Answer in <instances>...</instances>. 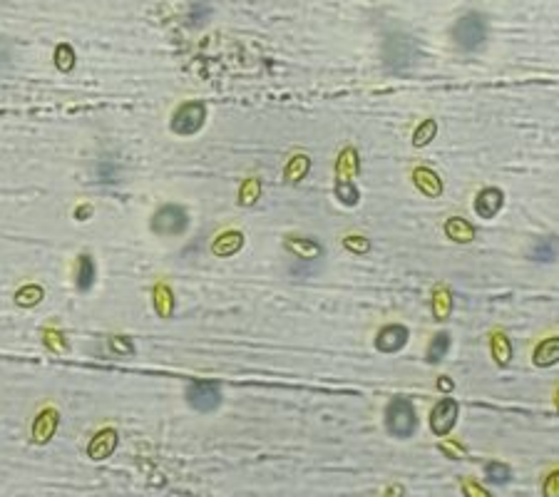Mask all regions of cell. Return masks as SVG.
Instances as JSON below:
<instances>
[{
  "mask_svg": "<svg viewBox=\"0 0 559 497\" xmlns=\"http://www.w3.org/2000/svg\"><path fill=\"white\" fill-rule=\"evenodd\" d=\"M420 48L410 35L405 33H393L388 35L386 45H383V60L391 70H410L418 62Z\"/></svg>",
  "mask_w": 559,
  "mask_h": 497,
  "instance_id": "obj_1",
  "label": "cell"
},
{
  "mask_svg": "<svg viewBox=\"0 0 559 497\" xmlns=\"http://www.w3.org/2000/svg\"><path fill=\"white\" fill-rule=\"evenodd\" d=\"M453 38L460 45V50L465 52H475L485 45L487 38V22L480 13H467L465 17H460L453 28Z\"/></svg>",
  "mask_w": 559,
  "mask_h": 497,
  "instance_id": "obj_2",
  "label": "cell"
},
{
  "mask_svg": "<svg viewBox=\"0 0 559 497\" xmlns=\"http://www.w3.org/2000/svg\"><path fill=\"white\" fill-rule=\"evenodd\" d=\"M386 428L395 438H410L418 428V415H415L413 403L405 398H395L386 410Z\"/></svg>",
  "mask_w": 559,
  "mask_h": 497,
  "instance_id": "obj_3",
  "label": "cell"
},
{
  "mask_svg": "<svg viewBox=\"0 0 559 497\" xmlns=\"http://www.w3.org/2000/svg\"><path fill=\"white\" fill-rule=\"evenodd\" d=\"M356 167H358L356 150L348 147L341 154V159H338V164H335V196H338L346 207H356L358 204V189L351 182L353 172H358Z\"/></svg>",
  "mask_w": 559,
  "mask_h": 497,
  "instance_id": "obj_4",
  "label": "cell"
},
{
  "mask_svg": "<svg viewBox=\"0 0 559 497\" xmlns=\"http://www.w3.org/2000/svg\"><path fill=\"white\" fill-rule=\"evenodd\" d=\"M187 403L194 410L209 413V410L219 408V403H222V386L214 380H194L187 386Z\"/></svg>",
  "mask_w": 559,
  "mask_h": 497,
  "instance_id": "obj_5",
  "label": "cell"
},
{
  "mask_svg": "<svg viewBox=\"0 0 559 497\" xmlns=\"http://www.w3.org/2000/svg\"><path fill=\"white\" fill-rule=\"evenodd\" d=\"M187 226H189V217H187V212L182 207H162L152 217V229L157 234L177 236L184 234Z\"/></svg>",
  "mask_w": 559,
  "mask_h": 497,
  "instance_id": "obj_6",
  "label": "cell"
},
{
  "mask_svg": "<svg viewBox=\"0 0 559 497\" xmlns=\"http://www.w3.org/2000/svg\"><path fill=\"white\" fill-rule=\"evenodd\" d=\"M204 122V107L199 102H187L184 107H179L172 117V129L177 134H194Z\"/></svg>",
  "mask_w": 559,
  "mask_h": 497,
  "instance_id": "obj_7",
  "label": "cell"
},
{
  "mask_svg": "<svg viewBox=\"0 0 559 497\" xmlns=\"http://www.w3.org/2000/svg\"><path fill=\"white\" fill-rule=\"evenodd\" d=\"M455 420H458V403L455 401H442L435 405L430 415V428L437 435H445V433L453 431Z\"/></svg>",
  "mask_w": 559,
  "mask_h": 497,
  "instance_id": "obj_8",
  "label": "cell"
},
{
  "mask_svg": "<svg viewBox=\"0 0 559 497\" xmlns=\"http://www.w3.org/2000/svg\"><path fill=\"white\" fill-rule=\"evenodd\" d=\"M408 343V329L400 324H393V326H386V329L380 331L378 336H375V348L383 353H395L400 351L402 346Z\"/></svg>",
  "mask_w": 559,
  "mask_h": 497,
  "instance_id": "obj_9",
  "label": "cell"
},
{
  "mask_svg": "<svg viewBox=\"0 0 559 497\" xmlns=\"http://www.w3.org/2000/svg\"><path fill=\"white\" fill-rule=\"evenodd\" d=\"M502 207V192L490 187V189H482L475 199V212L480 214L482 219H492Z\"/></svg>",
  "mask_w": 559,
  "mask_h": 497,
  "instance_id": "obj_10",
  "label": "cell"
},
{
  "mask_svg": "<svg viewBox=\"0 0 559 497\" xmlns=\"http://www.w3.org/2000/svg\"><path fill=\"white\" fill-rule=\"evenodd\" d=\"M532 361H535V366H539V368H547V366L557 363L559 361V338H547V341L539 343L535 356H532Z\"/></svg>",
  "mask_w": 559,
  "mask_h": 497,
  "instance_id": "obj_11",
  "label": "cell"
},
{
  "mask_svg": "<svg viewBox=\"0 0 559 497\" xmlns=\"http://www.w3.org/2000/svg\"><path fill=\"white\" fill-rule=\"evenodd\" d=\"M413 182L425 192L428 196H437L442 192V182L437 179L435 172H430L428 167H418L413 174Z\"/></svg>",
  "mask_w": 559,
  "mask_h": 497,
  "instance_id": "obj_12",
  "label": "cell"
},
{
  "mask_svg": "<svg viewBox=\"0 0 559 497\" xmlns=\"http://www.w3.org/2000/svg\"><path fill=\"white\" fill-rule=\"evenodd\" d=\"M445 234L450 236L453 241H458V244H465V241L475 239V229H472V224H467L465 219H447Z\"/></svg>",
  "mask_w": 559,
  "mask_h": 497,
  "instance_id": "obj_13",
  "label": "cell"
},
{
  "mask_svg": "<svg viewBox=\"0 0 559 497\" xmlns=\"http://www.w3.org/2000/svg\"><path fill=\"white\" fill-rule=\"evenodd\" d=\"M559 254V244L552 239H544V241H537L535 246L530 249V259L532 261H542V264H549L554 261Z\"/></svg>",
  "mask_w": 559,
  "mask_h": 497,
  "instance_id": "obj_14",
  "label": "cell"
},
{
  "mask_svg": "<svg viewBox=\"0 0 559 497\" xmlns=\"http://www.w3.org/2000/svg\"><path fill=\"white\" fill-rule=\"evenodd\" d=\"M92 284H95V264H92L89 257H82L80 259V268H78V289L87 291Z\"/></svg>",
  "mask_w": 559,
  "mask_h": 497,
  "instance_id": "obj_15",
  "label": "cell"
},
{
  "mask_svg": "<svg viewBox=\"0 0 559 497\" xmlns=\"http://www.w3.org/2000/svg\"><path fill=\"white\" fill-rule=\"evenodd\" d=\"M447 348H450V336L442 331V333H437L435 338L430 341V348H428V361H430V363L442 361V356L447 353Z\"/></svg>",
  "mask_w": 559,
  "mask_h": 497,
  "instance_id": "obj_16",
  "label": "cell"
},
{
  "mask_svg": "<svg viewBox=\"0 0 559 497\" xmlns=\"http://www.w3.org/2000/svg\"><path fill=\"white\" fill-rule=\"evenodd\" d=\"M492 356H495V361H498L500 366H507L509 358H512V348H509V341L502 333H498L492 338Z\"/></svg>",
  "mask_w": 559,
  "mask_h": 497,
  "instance_id": "obj_17",
  "label": "cell"
},
{
  "mask_svg": "<svg viewBox=\"0 0 559 497\" xmlns=\"http://www.w3.org/2000/svg\"><path fill=\"white\" fill-rule=\"evenodd\" d=\"M485 475H487V480H490L492 485H504V482H509L512 473H509L507 465L490 463V465H487V468H485Z\"/></svg>",
  "mask_w": 559,
  "mask_h": 497,
  "instance_id": "obj_18",
  "label": "cell"
},
{
  "mask_svg": "<svg viewBox=\"0 0 559 497\" xmlns=\"http://www.w3.org/2000/svg\"><path fill=\"white\" fill-rule=\"evenodd\" d=\"M435 129H437V124L433 122V120H425L423 124L418 127V132H415V137H413V145L415 147H423V145H428V142L435 137Z\"/></svg>",
  "mask_w": 559,
  "mask_h": 497,
  "instance_id": "obj_19",
  "label": "cell"
},
{
  "mask_svg": "<svg viewBox=\"0 0 559 497\" xmlns=\"http://www.w3.org/2000/svg\"><path fill=\"white\" fill-rule=\"evenodd\" d=\"M433 303H435V316H437V319H447V313H450V294H447L445 286H440V289L435 291V298H433Z\"/></svg>",
  "mask_w": 559,
  "mask_h": 497,
  "instance_id": "obj_20",
  "label": "cell"
},
{
  "mask_svg": "<svg viewBox=\"0 0 559 497\" xmlns=\"http://www.w3.org/2000/svg\"><path fill=\"white\" fill-rule=\"evenodd\" d=\"M241 246V236L239 234H226L224 239H219L217 244H214V252L217 254H231L236 252Z\"/></svg>",
  "mask_w": 559,
  "mask_h": 497,
  "instance_id": "obj_21",
  "label": "cell"
},
{
  "mask_svg": "<svg viewBox=\"0 0 559 497\" xmlns=\"http://www.w3.org/2000/svg\"><path fill=\"white\" fill-rule=\"evenodd\" d=\"M544 495L547 497H559V473H554L544 485Z\"/></svg>",
  "mask_w": 559,
  "mask_h": 497,
  "instance_id": "obj_22",
  "label": "cell"
},
{
  "mask_svg": "<svg viewBox=\"0 0 559 497\" xmlns=\"http://www.w3.org/2000/svg\"><path fill=\"white\" fill-rule=\"evenodd\" d=\"M346 246H361V252H365V241L363 239H346Z\"/></svg>",
  "mask_w": 559,
  "mask_h": 497,
  "instance_id": "obj_23",
  "label": "cell"
}]
</instances>
